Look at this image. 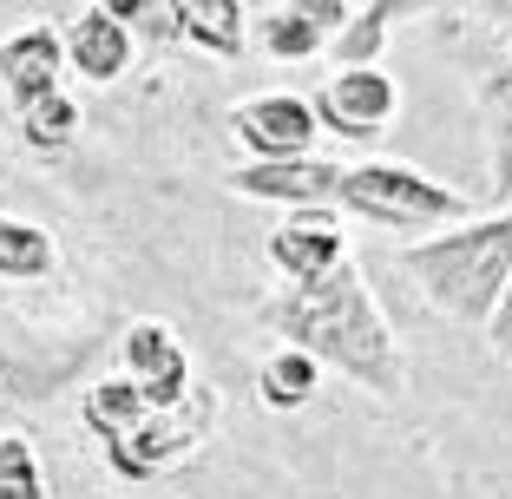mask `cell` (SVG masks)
<instances>
[{
  "mask_svg": "<svg viewBox=\"0 0 512 499\" xmlns=\"http://www.w3.org/2000/svg\"><path fill=\"white\" fill-rule=\"evenodd\" d=\"M211 427H217V394L191 381V394H184L178 408L145 414V421H138L125 440H112V447H106V467L119 473L125 486H145V480H158V473L184 467V460L211 440Z\"/></svg>",
  "mask_w": 512,
  "mask_h": 499,
  "instance_id": "277c9868",
  "label": "cell"
},
{
  "mask_svg": "<svg viewBox=\"0 0 512 499\" xmlns=\"http://www.w3.org/2000/svg\"><path fill=\"white\" fill-rule=\"evenodd\" d=\"M60 46H66V66H73L79 79H92V86H112V79L132 73V33H125L106 7H79V14L66 20Z\"/></svg>",
  "mask_w": 512,
  "mask_h": 499,
  "instance_id": "7c38bea8",
  "label": "cell"
},
{
  "mask_svg": "<svg viewBox=\"0 0 512 499\" xmlns=\"http://www.w3.org/2000/svg\"><path fill=\"white\" fill-rule=\"evenodd\" d=\"M316 112V132L342 138V145H381L401 119V79L388 66H348V73H329L309 99Z\"/></svg>",
  "mask_w": 512,
  "mask_h": 499,
  "instance_id": "5b68a950",
  "label": "cell"
},
{
  "mask_svg": "<svg viewBox=\"0 0 512 499\" xmlns=\"http://www.w3.org/2000/svg\"><path fill=\"white\" fill-rule=\"evenodd\" d=\"M106 14L132 33V46L138 40H151V46L184 40V0H106Z\"/></svg>",
  "mask_w": 512,
  "mask_h": 499,
  "instance_id": "ffe728a7",
  "label": "cell"
},
{
  "mask_svg": "<svg viewBox=\"0 0 512 499\" xmlns=\"http://www.w3.org/2000/svg\"><path fill=\"white\" fill-rule=\"evenodd\" d=\"M335 184H342L335 158H289V165H237L230 171L237 197L283 204V211H335Z\"/></svg>",
  "mask_w": 512,
  "mask_h": 499,
  "instance_id": "9c48e42d",
  "label": "cell"
},
{
  "mask_svg": "<svg viewBox=\"0 0 512 499\" xmlns=\"http://www.w3.org/2000/svg\"><path fill=\"white\" fill-rule=\"evenodd\" d=\"M145 394L132 388L125 375H106V381H92L86 394H79V421H86V434L99 440V447H112V440H125L138 421H145Z\"/></svg>",
  "mask_w": 512,
  "mask_h": 499,
  "instance_id": "e0dca14e",
  "label": "cell"
},
{
  "mask_svg": "<svg viewBox=\"0 0 512 499\" xmlns=\"http://www.w3.org/2000/svg\"><path fill=\"white\" fill-rule=\"evenodd\" d=\"M60 79H66L60 27H20L14 40H0V92H7L14 106L60 92Z\"/></svg>",
  "mask_w": 512,
  "mask_h": 499,
  "instance_id": "8fae6325",
  "label": "cell"
},
{
  "mask_svg": "<svg viewBox=\"0 0 512 499\" xmlns=\"http://www.w3.org/2000/svg\"><path fill=\"white\" fill-rule=\"evenodd\" d=\"M486 27H493V40L506 46L499 60H512V0H499V7H486Z\"/></svg>",
  "mask_w": 512,
  "mask_h": 499,
  "instance_id": "603a6c76",
  "label": "cell"
},
{
  "mask_svg": "<svg viewBox=\"0 0 512 499\" xmlns=\"http://www.w3.org/2000/svg\"><path fill=\"white\" fill-rule=\"evenodd\" d=\"M335 217H362L375 230H394V237H434L447 224H467L473 197L453 191L447 178L407 165V158H362V165H342V184H335Z\"/></svg>",
  "mask_w": 512,
  "mask_h": 499,
  "instance_id": "3957f363",
  "label": "cell"
},
{
  "mask_svg": "<svg viewBox=\"0 0 512 499\" xmlns=\"http://www.w3.org/2000/svg\"><path fill=\"white\" fill-rule=\"evenodd\" d=\"M230 138L243 165H289V158H316L322 132L302 92H250L230 106Z\"/></svg>",
  "mask_w": 512,
  "mask_h": 499,
  "instance_id": "8992f818",
  "label": "cell"
},
{
  "mask_svg": "<svg viewBox=\"0 0 512 499\" xmlns=\"http://www.w3.org/2000/svg\"><path fill=\"white\" fill-rule=\"evenodd\" d=\"M263 257L283 276V289H309V283H322L329 270L348 263V230H342L335 211H289L283 224L263 237Z\"/></svg>",
  "mask_w": 512,
  "mask_h": 499,
  "instance_id": "52a82bcc",
  "label": "cell"
},
{
  "mask_svg": "<svg viewBox=\"0 0 512 499\" xmlns=\"http://www.w3.org/2000/svg\"><path fill=\"white\" fill-rule=\"evenodd\" d=\"M250 46L270 66H309V60L329 53V33L316 27L309 0H270V7L250 14Z\"/></svg>",
  "mask_w": 512,
  "mask_h": 499,
  "instance_id": "4fadbf2b",
  "label": "cell"
},
{
  "mask_svg": "<svg viewBox=\"0 0 512 499\" xmlns=\"http://www.w3.org/2000/svg\"><path fill=\"white\" fill-rule=\"evenodd\" d=\"M119 362H125V381L145 394L151 414L178 408L184 394H191V355H184L178 329H171V322H158V316L132 322V329L119 335Z\"/></svg>",
  "mask_w": 512,
  "mask_h": 499,
  "instance_id": "ba28073f",
  "label": "cell"
},
{
  "mask_svg": "<svg viewBox=\"0 0 512 499\" xmlns=\"http://www.w3.org/2000/svg\"><path fill=\"white\" fill-rule=\"evenodd\" d=\"M401 20H414V7H401V0H348L342 33L329 40L335 73H348V66H381V46L394 40Z\"/></svg>",
  "mask_w": 512,
  "mask_h": 499,
  "instance_id": "5bb4252c",
  "label": "cell"
},
{
  "mask_svg": "<svg viewBox=\"0 0 512 499\" xmlns=\"http://www.w3.org/2000/svg\"><path fill=\"white\" fill-rule=\"evenodd\" d=\"M53 263H60L53 230L33 217H0V283H40L53 276Z\"/></svg>",
  "mask_w": 512,
  "mask_h": 499,
  "instance_id": "d6986e66",
  "label": "cell"
},
{
  "mask_svg": "<svg viewBox=\"0 0 512 499\" xmlns=\"http://www.w3.org/2000/svg\"><path fill=\"white\" fill-rule=\"evenodd\" d=\"M263 322L283 335V348H302L322 375H342L348 388H362L368 401L394 408L407 394V355L394 335L388 309L375 303L362 263L348 257L309 289H283L263 303Z\"/></svg>",
  "mask_w": 512,
  "mask_h": 499,
  "instance_id": "6da1fadb",
  "label": "cell"
},
{
  "mask_svg": "<svg viewBox=\"0 0 512 499\" xmlns=\"http://www.w3.org/2000/svg\"><path fill=\"white\" fill-rule=\"evenodd\" d=\"M394 263L434 316L460 322V329H486L499 309V289L512 276V204L506 211H473L467 224L401 243Z\"/></svg>",
  "mask_w": 512,
  "mask_h": 499,
  "instance_id": "7a4b0ae2",
  "label": "cell"
},
{
  "mask_svg": "<svg viewBox=\"0 0 512 499\" xmlns=\"http://www.w3.org/2000/svg\"><path fill=\"white\" fill-rule=\"evenodd\" d=\"M14 125H20V138H27V152H40V158H60L66 145L79 138V99L73 92H46V99H27V106H14Z\"/></svg>",
  "mask_w": 512,
  "mask_h": 499,
  "instance_id": "ac0fdd59",
  "label": "cell"
},
{
  "mask_svg": "<svg viewBox=\"0 0 512 499\" xmlns=\"http://www.w3.org/2000/svg\"><path fill=\"white\" fill-rule=\"evenodd\" d=\"M473 112L486 125V178H493V204H512V60L473 66Z\"/></svg>",
  "mask_w": 512,
  "mask_h": 499,
  "instance_id": "30bf717a",
  "label": "cell"
},
{
  "mask_svg": "<svg viewBox=\"0 0 512 499\" xmlns=\"http://www.w3.org/2000/svg\"><path fill=\"white\" fill-rule=\"evenodd\" d=\"M184 46L211 60H243L250 53V7L243 0H184Z\"/></svg>",
  "mask_w": 512,
  "mask_h": 499,
  "instance_id": "9a60e30c",
  "label": "cell"
},
{
  "mask_svg": "<svg viewBox=\"0 0 512 499\" xmlns=\"http://www.w3.org/2000/svg\"><path fill=\"white\" fill-rule=\"evenodd\" d=\"M322 394V368L302 355V348H270L256 362V401L270 414H302Z\"/></svg>",
  "mask_w": 512,
  "mask_h": 499,
  "instance_id": "2e32d148",
  "label": "cell"
},
{
  "mask_svg": "<svg viewBox=\"0 0 512 499\" xmlns=\"http://www.w3.org/2000/svg\"><path fill=\"white\" fill-rule=\"evenodd\" d=\"M486 348H493L499 362H512V276H506V289H499L493 322H486Z\"/></svg>",
  "mask_w": 512,
  "mask_h": 499,
  "instance_id": "7402d4cb",
  "label": "cell"
},
{
  "mask_svg": "<svg viewBox=\"0 0 512 499\" xmlns=\"http://www.w3.org/2000/svg\"><path fill=\"white\" fill-rule=\"evenodd\" d=\"M0 499H46V473L27 434H0Z\"/></svg>",
  "mask_w": 512,
  "mask_h": 499,
  "instance_id": "44dd1931",
  "label": "cell"
}]
</instances>
